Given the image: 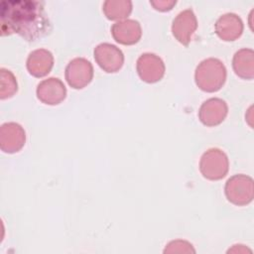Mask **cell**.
Wrapping results in <instances>:
<instances>
[{
	"label": "cell",
	"instance_id": "cell-6",
	"mask_svg": "<svg viewBox=\"0 0 254 254\" xmlns=\"http://www.w3.org/2000/svg\"><path fill=\"white\" fill-rule=\"evenodd\" d=\"M94 60L104 71L111 73L118 71L122 67L124 56L116 46L102 43L94 49Z\"/></svg>",
	"mask_w": 254,
	"mask_h": 254
},
{
	"label": "cell",
	"instance_id": "cell-13",
	"mask_svg": "<svg viewBox=\"0 0 254 254\" xmlns=\"http://www.w3.org/2000/svg\"><path fill=\"white\" fill-rule=\"evenodd\" d=\"M111 34L114 40L122 45H134L141 36L142 30L139 22L131 19L116 22L111 27Z\"/></svg>",
	"mask_w": 254,
	"mask_h": 254
},
{
	"label": "cell",
	"instance_id": "cell-2",
	"mask_svg": "<svg viewBox=\"0 0 254 254\" xmlns=\"http://www.w3.org/2000/svg\"><path fill=\"white\" fill-rule=\"evenodd\" d=\"M196 85L203 91L215 92L219 90L226 79V68L222 62L209 58L203 60L194 73Z\"/></svg>",
	"mask_w": 254,
	"mask_h": 254
},
{
	"label": "cell",
	"instance_id": "cell-8",
	"mask_svg": "<svg viewBox=\"0 0 254 254\" xmlns=\"http://www.w3.org/2000/svg\"><path fill=\"white\" fill-rule=\"evenodd\" d=\"M26 134L21 125L15 122L4 123L0 129V148L5 153H16L25 145Z\"/></svg>",
	"mask_w": 254,
	"mask_h": 254
},
{
	"label": "cell",
	"instance_id": "cell-15",
	"mask_svg": "<svg viewBox=\"0 0 254 254\" xmlns=\"http://www.w3.org/2000/svg\"><path fill=\"white\" fill-rule=\"evenodd\" d=\"M235 73L244 79L254 77V52L251 49H241L235 53L232 61Z\"/></svg>",
	"mask_w": 254,
	"mask_h": 254
},
{
	"label": "cell",
	"instance_id": "cell-16",
	"mask_svg": "<svg viewBox=\"0 0 254 254\" xmlns=\"http://www.w3.org/2000/svg\"><path fill=\"white\" fill-rule=\"evenodd\" d=\"M132 11V2L128 0H107L103 3V13L109 20L125 19Z\"/></svg>",
	"mask_w": 254,
	"mask_h": 254
},
{
	"label": "cell",
	"instance_id": "cell-3",
	"mask_svg": "<svg viewBox=\"0 0 254 254\" xmlns=\"http://www.w3.org/2000/svg\"><path fill=\"white\" fill-rule=\"evenodd\" d=\"M229 162L226 154L217 148L208 149L200 158L199 171L202 176L210 181L224 178L228 172Z\"/></svg>",
	"mask_w": 254,
	"mask_h": 254
},
{
	"label": "cell",
	"instance_id": "cell-1",
	"mask_svg": "<svg viewBox=\"0 0 254 254\" xmlns=\"http://www.w3.org/2000/svg\"><path fill=\"white\" fill-rule=\"evenodd\" d=\"M1 35L18 34L27 41H36L51 31L44 3L31 0H5L0 4Z\"/></svg>",
	"mask_w": 254,
	"mask_h": 254
},
{
	"label": "cell",
	"instance_id": "cell-17",
	"mask_svg": "<svg viewBox=\"0 0 254 254\" xmlns=\"http://www.w3.org/2000/svg\"><path fill=\"white\" fill-rule=\"evenodd\" d=\"M18 89L17 81L14 74L6 69H0V97L1 99L13 96Z\"/></svg>",
	"mask_w": 254,
	"mask_h": 254
},
{
	"label": "cell",
	"instance_id": "cell-11",
	"mask_svg": "<svg viewBox=\"0 0 254 254\" xmlns=\"http://www.w3.org/2000/svg\"><path fill=\"white\" fill-rule=\"evenodd\" d=\"M227 104L220 98H209L204 101L198 111V117L205 126H216L226 117Z\"/></svg>",
	"mask_w": 254,
	"mask_h": 254
},
{
	"label": "cell",
	"instance_id": "cell-14",
	"mask_svg": "<svg viewBox=\"0 0 254 254\" xmlns=\"http://www.w3.org/2000/svg\"><path fill=\"white\" fill-rule=\"evenodd\" d=\"M54 65V57L46 49L33 51L27 59V69L35 77L47 75Z\"/></svg>",
	"mask_w": 254,
	"mask_h": 254
},
{
	"label": "cell",
	"instance_id": "cell-12",
	"mask_svg": "<svg viewBox=\"0 0 254 254\" xmlns=\"http://www.w3.org/2000/svg\"><path fill=\"white\" fill-rule=\"evenodd\" d=\"M216 35L223 41L231 42L238 39L243 32V23L234 13L222 15L214 26Z\"/></svg>",
	"mask_w": 254,
	"mask_h": 254
},
{
	"label": "cell",
	"instance_id": "cell-7",
	"mask_svg": "<svg viewBox=\"0 0 254 254\" xmlns=\"http://www.w3.org/2000/svg\"><path fill=\"white\" fill-rule=\"evenodd\" d=\"M136 68L140 78L148 83L159 81L165 73L164 62L161 58L151 53H146L139 57Z\"/></svg>",
	"mask_w": 254,
	"mask_h": 254
},
{
	"label": "cell",
	"instance_id": "cell-9",
	"mask_svg": "<svg viewBox=\"0 0 254 254\" xmlns=\"http://www.w3.org/2000/svg\"><path fill=\"white\" fill-rule=\"evenodd\" d=\"M197 28L196 17L192 10L187 9L179 13L174 19L172 32L174 37L183 45H189Z\"/></svg>",
	"mask_w": 254,
	"mask_h": 254
},
{
	"label": "cell",
	"instance_id": "cell-18",
	"mask_svg": "<svg viewBox=\"0 0 254 254\" xmlns=\"http://www.w3.org/2000/svg\"><path fill=\"white\" fill-rule=\"evenodd\" d=\"M164 253L166 254H173V253H195L194 248L192 245L185 240H174L171 241L166 245V248L164 249Z\"/></svg>",
	"mask_w": 254,
	"mask_h": 254
},
{
	"label": "cell",
	"instance_id": "cell-5",
	"mask_svg": "<svg viewBox=\"0 0 254 254\" xmlns=\"http://www.w3.org/2000/svg\"><path fill=\"white\" fill-rule=\"evenodd\" d=\"M64 75L69 86L80 89L91 81L93 77V67L89 61L83 58H75L66 65Z\"/></svg>",
	"mask_w": 254,
	"mask_h": 254
},
{
	"label": "cell",
	"instance_id": "cell-4",
	"mask_svg": "<svg viewBox=\"0 0 254 254\" xmlns=\"http://www.w3.org/2000/svg\"><path fill=\"white\" fill-rule=\"evenodd\" d=\"M224 190L227 199L233 204H248L253 199V180L246 175H234L226 182Z\"/></svg>",
	"mask_w": 254,
	"mask_h": 254
},
{
	"label": "cell",
	"instance_id": "cell-20",
	"mask_svg": "<svg viewBox=\"0 0 254 254\" xmlns=\"http://www.w3.org/2000/svg\"><path fill=\"white\" fill-rule=\"evenodd\" d=\"M246 252L251 253L252 251L244 245H234L231 249L227 251V253H246Z\"/></svg>",
	"mask_w": 254,
	"mask_h": 254
},
{
	"label": "cell",
	"instance_id": "cell-19",
	"mask_svg": "<svg viewBox=\"0 0 254 254\" xmlns=\"http://www.w3.org/2000/svg\"><path fill=\"white\" fill-rule=\"evenodd\" d=\"M176 1H167V0H157V1H150V4L158 11L166 12L172 10V8L176 5Z\"/></svg>",
	"mask_w": 254,
	"mask_h": 254
},
{
	"label": "cell",
	"instance_id": "cell-10",
	"mask_svg": "<svg viewBox=\"0 0 254 254\" xmlns=\"http://www.w3.org/2000/svg\"><path fill=\"white\" fill-rule=\"evenodd\" d=\"M65 95L66 88L59 78L50 77L38 84L37 97L45 104L57 105L65 98Z\"/></svg>",
	"mask_w": 254,
	"mask_h": 254
}]
</instances>
